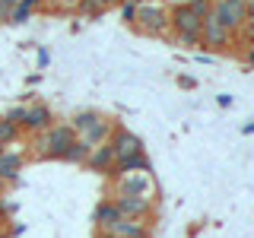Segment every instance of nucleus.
Here are the masks:
<instances>
[{
  "instance_id": "obj_1",
  "label": "nucleus",
  "mask_w": 254,
  "mask_h": 238,
  "mask_svg": "<svg viewBox=\"0 0 254 238\" xmlns=\"http://www.w3.org/2000/svg\"><path fill=\"white\" fill-rule=\"evenodd\" d=\"M73 140H76V133L70 124H51L45 133L35 137V156L38 159H64V153H67V146Z\"/></svg>"
},
{
  "instance_id": "obj_2",
  "label": "nucleus",
  "mask_w": 254,
  "mask_h": 238,
  "mask_svg": "<svg viewBox=\"0 0 254 238\" xmlns=\"http://www.w3.org/2000/svg\"><path fill=\"white\" fill-rule=\"evenodd\" d=\"M133 29L140 35H165L172 29V19H169V6L162 0H149V3H140L137 6V19H133Z\"/></svg>"
},
{
  "instance_id": "obj_3",
  "label": "nucleus",
  "mask_w": 254,
  "mask_h": 238,
  "mask_svg": "<svg viewBox=\"0 0 254 238\" xmlns=\"http://www.w3.org/2000/svg\"><path fill=\"white\" fill-rule=\"evenodd\" d=\"M111 194L156 200V181H153V172H130V175H121V178H115V190H111Z\"/></svg>"
},
{
  "instance_id": "obj_4",
  "label": "nucleus",
  "mask_w": 254,
  "mask_h": 238,
  "mask_svg": "<svg viewBox=\"0 0 254 238\" xmlns=\"http://www.w3.org/2000/svg\"><path fill=\"white\" fill-rule=\"evenodd\" d=\"M210 3H213L210 16H216L232 35L248 22V3H245V0H210Z\"/></svg>"
},
{
  "instance_id": "obj_5",
  "label": "nucleus",
  "mask_w": 254,
  "mask_h": 238,
  "mask_svg": "<svg viewBox=\"0 0 254 238\" xmlns=\"http://www.w3.org/2000/svg\"><path fill=\"white\" fill-rule=\"evenodd\" d=\"M232 32H229L216 16H206L203 19V29H200V45L210 48V51H226L229 45H232Z\"/></svg>"
},
{
  "instance_id": "obj_6",
  "label": "nucleus",
  "mask_w": 254,
  "mask_h": 238,
  "mask_svg": "<svg viewBox=\"0 0 254 238\" xmlns=\"http://www.w3.org/2000/svg\"><path fill=\"white\" fill-rule=\"evenodd\" d=\"M118 213L127 219H153V210H156V200H143V197H124V194H111Z\"/></svg>"
},
{
  "instance_id": "obj_7",
  "label": "nucleus",
  "mask_w": 254,
  "mask_h": 238,
  "mask_svg": "<svg viewBox=\"0 0 254 238\" xmlns=\"http://www.w3.org/2000/svg\"><path fill=\"white\" fill-rule=\"evenodd\" d=\"M169 19H172V32H175V35H200V29H203V19L190 13L188 3L172 6V10H169Z\"/></svg>"
},
{
  "instance_id": "obj_8",
  "label": "nucleus",
  "mask_w": 254,
  "mask_h": 238,
  "mask_svg": "<svg viewBox=\"0 0 254 238\" xmlns=\"http://www.w3.org/2000/svg\"><path fill=\"white\" fill-rule=\"evenodd\" d=\"M111 149H115V159H130V156H140L143 153V140L137 133H130L127 127H115L111 133Z\"/></svg>"
},
{
  "instance_id": "obj_9",
  "label": "nucleus",
  "mask_w": 254,
  "mask_h": 238,
  "mask_svg": "<svg viewBox=\"0 0 254 238\" xmlns=\"http://www.w3.org/2000/svg\"><path fill=\"white\" fill-rule=\"evenodd\" d=\"M51 124H54V115H51V108H48V105H29L26 108V118H22V124H19V130L38 137V133H45Z\"/></svg>"
},
{
  "instance_id": "obj_10",
  "label": "nucleus",
  "mask_w": 254,
  "mask_h": 238,
  "mask_svg": "<svg viewBox=\"0 0 254 238\" xmlns=\"http://www.w3.org/2000/svg\"><path fill=\"white\" fill-rule=\"evenodd\" d=\"M105 232L118 235V238H149V222L146 219H127V216H121L115 226H108Z\"/></svg>"
},
{
  "instance_id": "obj_11",
  "label": "nucleus",
  "mask_w": 254,
  "mask_h": 238,
  "mask_svg": "<svg viewBox=\"0 0 254 238\" xmlns=\"http://www.w3.org/2000/svg\"><path fill=\"white\" fill-rule=\"evenodd\" d=\"M115 149H111V143H102V146H95L89 159H86V169L99 172V175H111V169H115Z\"/></svg>"
},
{
  "instance_id": "obj_12",
  "label": "nucleus",
  "mask_w": 254,
  "mask_h": 238,
  "mask_svg": "<svg viewBox=\"0 0 254 238\" xmlns=\"http://www.w3.org/2000/svg\"><path fill=\"white\" fill-rule=\"evenodd\" d=\"M22 165H26V153H10V149H6V153L0 156V178H3L6 184H16Z\"/></svg>"
},
{
  "instance_id": "obj_13",
  "label": "nucleus",
  "mask_w": 254,
  "mask_h": 238,
  "mask_svg": "<svg viewBox=\"0 0 254 238\" xmlns=\"http://www.w3.org/2000/svg\"><path fill=\"white\" fill-rule=\"evenodd\" d=\"M115 127H118L115 121H108V118L102 115V121H99V124H92V127H89V130H86V133H83L79 140H83V143H86L89 149H95V146H102V143H108V140H111V133H115Z\"/></svg>"
},
{
  "instance_id": "obj_14",
  "label": "nucleus",
  "mask_w": 254,
  "mask_h": 238,
  "mask_svg": "<svg viewBox=\"0 0 254 238\" xmlns=\"http://www.w3.org/2000/svg\"><path fill=\"white\" fill-rule=\"evenodd\" d=\"M130 172H153V169H149V159H146V153L130 156V159H118L108 178H121V175H130Z\"/></svg>"
},
{
  "instance_id": "obj_15",
  "label": "nucleus",
  "mask_w": 254,
  "mask_h": 238,
  "mask_svg": "<svg viewBox=\"0 0 254 238\" xmlns=\"http://www.w3.org/2000/svg\"><path fill=\"white\" fill-rule=\"evenodd\" d=\"M118 219H121V213H118V206H115V200H111V197L95 206V226H99V232H105V229L115 226Z\"/></svg>"
},
{
  "instance_id": "obj_16",
  "label": "nucleus",
  "mask_w": 254,
  "mask_h": 238,
  "mask_svg": "<svg viewBox=\"0 0 254 238\" xmlns=\"http://www.w3.org/2000/svg\"><path fill=\"white\" fill-rule=\"evenodd\" d=\"M102 121V115H99V111H92V108H86V111H76V115L73 118H70V127H73V133H76V137H83V133L86 130H89V127L92 124H99Z\"/></svg>"
},
{
  "instance_id": "obj_17",
  "label": "nucleus",
  "mask_w": 254,
  "mask_h": 238,
  "mask_svg": "<svg viewBox=\"0 0 254 238\" xmlns=\"http://www.w3.org/2000/svg\"><path fill=\"white\" fill-rule=\"evenodd\" d=\"M115 6H121V0H83L79 3V16H102L108 10H115Z\"/></svg>"
},
{
  "instance_id": "obj_18",
  "label": "nucleus",
  "mask_w": 254,
  "mask_h": 238,
  "mask_svg": "<svg viewBox=\"0 0 254 238\" xmlns=\"http://www.w3.org/2000/svg\"><path fill=\"white\" fill-rule=\"evenodd\" d=\"M89 153H92V149H89L83 140L76 137V140L67 146V153H64V159H61V162H70V165H86V159H89Z\"/></svg>"
},
{
  "instance_id": "obj_19",
  "label": "nucleus",
  "mask_w": 254,
  "mask_h": 238,
  "mask_svg": "<svg viewBox=\"0 0 254 238\" xmlns=\"http://www.w3.org/2000/svg\"><path fill=\"white\" fill-rule=\"evenodd\" d=\"M22 137V130L16 124H10L6 121V118H0V143H3V146H10V143H16Z\"/></svg>"
},
{
  "instance_id": "obj_20",
  "label": "nucleus",
  "mask_w": 254,
  "mask_h": 238,
  "mask_svg": "<svg viewBox=\"0 0 254 238\" xmlns=\"http://www.w3.org/2000/svg\"><path fill=\"white\" fill-rule=\"evenodd\" d=\"M32 13H35L32 6H26V3H16L13 10H10V19H6V22H26Z\"/></svg>"
},
{
  "instance_id": "obj_21",
  "label": "nucleus",
  "mask_w": 254,
  "mask_h": 238,
  "mask_svg": "<svg viewBox=\"0 0 254 238\" xmlns=\"http://www.w3.org/2000/svg\"><path fill=\"white\" fill-rule=\"evenodd\" d=\"M188 6H190V13L194 16H200V19H206V16H210V0H188Z\"/></svg>"
},
{
  "instance_id": "obj_22",
  "label": "nucleus",
  "mask_w": 254,
  "mask_h": 238,
  "mask_svg": "<svg viewBox=\"0 0 254 238\" xmlns=\"http://www.w3.org/2000/svg\"><path fill=\"white\" fill-rule=\"evenodd\" d=\"M121 19L127 22V26H133V19H137V6L127 3V0H121Z\"/></svg>"
},
{
  "instance_id": "obj_23",
  "label": "nucleus",
  "mask_w": 254,
  "mask_h": 238,
  "mask_svg": "<svg viewBox=\"0 0 254 238\" xmlns=\"http://www.w3.org/2000/svg\"><path fill=\"white\" fill-rule=\"evenodd\" d=\"M3 118H6L10 124H16V127H19V124H22V118H26V108H22V105H19V108H10Z\"/></svg>"
},
{
  "instance_id": "obj_24",
  "label": "nucleus",
  "mask_w": 254,
  "mask_h": 238,
  "mask_svg": "<svg viewBox=\"0 0 254 238\" xmlns=\"http://www.w3.org/2000/svg\"><path fill=\"white\" fill-rule=\"evenodd\" d=\"M175 45H181V48H197V45H200V35H175Z\"/></svg>"
},
{
  "instance_id": "obj_25",
  "label": "nucleus",
  "mask_w": 254,
  "mask_h": 238,
  "mask_svg": "<svg viewBox=\"0 0 254 238\" xmlns=\"http://www.w3.org/2000/svg\"><path fill=\"white\" fill-rule=\"evenodd\" d=\"M79 3H83V0H54V6H58V10H64V13H76Z\"/></svg>"
},
{
  "instance_id": "obj_26",
  "label": "nucleus",
  "mask_w": 254,
  "mask_h": 238,
  "mask_svg": "<svg viewBox=\"0 0 254 238\" xmlns=\"http://www.w3.org/2000/svg\"><path fill=\"white\" fill-rule=\"evenodd\" d=\"M242 29H245V38L254 45V6H248V22H245Z\"/></svg>"
},
{
  "instance_id": "obj_27",
  "label": "nucleus",
  "mask_w": 254,
  "mask_h": 238,
  "mask_svg": "<svg viewBox=\"0 0 254 238\" xmlns=\"http://www.w3.org/2000/svg\"><path fill=\"white\" fill-rule=\"evenodd\" d=\"M10 10H13V6L6 3V0H0V22H6V19H10Z\"/></svg>"
},
{
  "instance_id": "obj_28",
  "label": "nucleus",
  "mask_w": 254,
  "mask_h": 238,
  "mask_svg": "<svg viewBox=\"0 0 254 238\" xmlns=\"http://www.w3.org/2000/svg\"><path fill=\"white\" fill-rule=\"evenodd\" d=\"M178 83L185 86V89H194V86H197V79H194V76H178Z\"/></svg>"
},
{
  "instance_id": "obj_29",
  "label": "nucleus",
  "mask_w": 254,
  "mask_h": 238,
  "mask_svg": "<svg viewBox=\"0 0 254 238\" xmlns=\"http://www.w3.org/2000/svg\"><path fill=\"white\" fill-rule=\"evenodd\" d=\"M216 102L222 108H232V95H216Z\"/></svg>"
},
{
  "instance_id": "obj_30",
  "label": "nucleus",
  "mask_w": 254,
  "mask_h": 238,
  "mask_svg": "<svg viewBox=\"0 0 254 238\" xmlns=\"http://www.w3.org/2000/svg\"><path fill=\"white\" fill-rule=\"evenodd\" d=\"M6 213H10V210H6V203L0 200V226H3V222H6Z\"/></svg>"
},
{
  "instance_id": "obj_31",
  "label": "nucleus",
  "mask_w": 254,
  "mask_h": 238,
  "mask_svg": "<svg viewBox=\"0 0 254 238\" xmlns=\"http://www.w3.org/2000/svg\"><path fill=\"white\" fill-rule=\"evenodd\" d=\"M245 60H248V63H251V67H254V45L248 48V51H245Z\"/></svg>"
},
{
  "instance_id": "obj_32",
  "label": "nucleus",
  "mask_w": 254,
  "mask_h": 238,
  "mask_svg": "<svg viewBox=\"0 0 254 238\" xmlns=\"http://www.w3.org/2000/svg\"><path fill=\"white\" fill-rule=\"evenodd\" d=\"M6 187H10V184H6V181H3V178H0V200H3V194H6Z\"/></svg>"
},
{
  "instance_id": "obj_33",
  "label": "nucleus",
  "mask_w": 254,
  "mask_h": 238,
  "mask_svg": "<svg viewBox=\"0 0 254 238\" xmlns=\"http://www.w3.org/2000/svg\"><path fill=\"white\" fill-rule=\"evenodd\" d=\"M0 238H16L13 232H6V229H0Z\"/></svg>"
},
{
  "instance_id": "obj_34",
  "label": "nucleus",
  "mask_w": 254,
  "mask_h": 238,
  "mask_svg": "<svg viewBox=\"0 0 254 238\" xmlns=\"http://www.w3.org/2000/svg\"><path fill=\"white\" fill-rule=\"evenodd\" d=\"M242 130H245V133H254V124H245V127H242Z\"/></svg>"
},
{
  "instance_id": "obj_35",
  "label": "nucleus",
  "mask_w": 254,
  "mask_h": 238,
  "mask_svg": "<svg viewBox=\"0 0 254 238\" xmlns=\"http://www.w3.org/2000/svg\"><path fill=\"white\" fill-rule=\"evenodd\" d=\"M127 3H133V6H140V3H149V0H127Z\"/></svg>"
},
{
  "instance_id": "obj_36",
  "label": "nucleus",
  "mask_w": 254,
  "mask_h": 238,
  "mask_svg": "<svg viewBox=\"0 0 254 238\" xmlns=\"http://www.w3.org/2000/svg\"><path fill=\"white\" fill-rule=\"evenodd\" d=\"M95 238H118V235H108V232H99V235H95Z\"/></svg>"
},
{
  "instance_id": "obj_37",
  "label": "nucleus",
  "mask_w": 254,
  "mask_h": 238,
  "mask_svg": "<svg viewBox=\"0 0 254 238\" xmlns=\"http://www.w3.org/2000/svg\"><path fill=\"white\" fill-rule=\"evenodd\" d=\"M6 3H10V6H16V3H22V0H6Z\"/></svg>"
},
{
  "instance_id": "obj_38",
  "label": "nucleus",
  "mask_w": 254,
  "mask_h": 238,
  "mask_svg": "<svg viewBox=\"0 0 254 238\" xmlns=\"http://www.w3.org/2000/svg\"><path fill=\"white\" fill-rule=\"evenodd\" d=\"M3 153H6V146H3V143H0V156H3Z\"/></svg>"
},
{
  "instance_id": "obj_39",
  "label": "nucleus",
  "mask_w": 254,
  "mask_h": 238,
  "mask_svg": "<svg viewBox=\"0 0 254 238\" xmlns=\"http://www.w3.org/2000/svg\"><path fill=\"white\" fill-rule=\"evenodd\" d=\"M245 3H248V6H254V0H245Z\"/></svg>"
}]
</instances>
